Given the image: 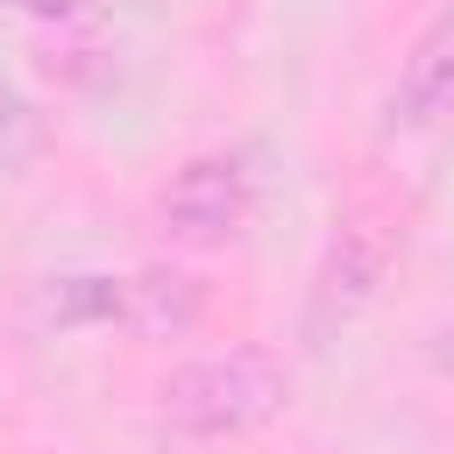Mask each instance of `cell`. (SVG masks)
Masks as SVG:
<instances>
[{"mask_svg": "<svg viewBox=\"0 0 454 454\" xmlns=\"http://www.w3.org/2000/svg\"><path fill=\"white\" fill-rule=\"evenodd\" d=\"M291 404V362L262 340H234L177 362L156 383V419L184 440H248Z\"/></svg>", "mask_w": 454, "mask_h": 454, "instance_id": "1", "label": "cell"}, {"mask_svg": "<svg viewBox=\"0 0 454 454\" xmlns=\"http://www.w3.org/2000/svg\"><path fill=\"white\" fill-rule=\"evenodd\" d=\"M383 270H390V227L369 220V213H348V220L333 227V241L319 248L312 284H305V312H298L305 348H333V340L369 312Z\"/></svg>", "mask_w": 454, "mask_h": 454, "instance_id": "2", "label": "cell"}, {"mask_svg": "<svg viewBox=\"0 0 454 454\" xmlns=\"http://www.w3.org/2000/svg\"><path fill=\"white\" fill-rule=\"evenodd\" d=\"M255 213V163L248 149H199L170 170L163 199H156V220L170 241L184 248H220L248 227Z\"/></svg>", "mask_w": 454, "mask_h": 454, "instance_id": "3", "label": "cell"}, {"mask_svg": "<svg viewBox=\"0 0 454 454\" xmlns=\"http://www.w3.org/2000/svg\"><path fill=\"white\" fill-rule=\"evenodd\" d=\"M447 114H454V7H440L411 35V50H404V64H397V78L383 92V128L419 135V128H433Z\"/></svg>", "mask_w": 454, "mask_h": 454, "instance_id": "4", "label": "cell"}, {"mask_svg": "<svg viewBox=\"0 0 454 454\" xmlns=\"http://www.w3.org/2000/svg\"><path fill=\"white\" fill-rule=\"evenodd\" d=\"M206 312V284L184 277V270H135L121 277V326L142 333V340H177L192 333Z\"/></svg>", "mask_w": 454, "mask_h": 454, "instance_id": "5", "label": "cell"}, {"mask_svg": "<svg viewBox=\"0 0 454 454\" xmlns=\"http://www.w3.org/2000/svg\"><path fill=\"white\" fill-rule=\"evenodd\" d=\"M50 319L57 326H121V277H57L50 284Z\"/></svg>", "mask_w": 454, "mask_h": 454, "instance_id": "6", "label": "cell"}, {"mask_svg": "<svg viewBox=\"0 0 454 454\" xmlns=\"http://www.w3.org/2000/svg\"><path fill=\"white\" fill-rule=\"evenodd\" d=\"M426 362H433L440 376H454V305H447V319L433 326V340H426Z\"/></svg>", "mask_w": 454, "mask_h": 454, "instance_id": "7", "label": "cell"}, {"mask_svg": "<svg viewBox=\"0 0 454 454\" xmlns=\"http://www.w3.org/2000/svg\"><path fill=\"white\" fill-rule=\"evenodd\" d=\"M7 7H21V14H35V21H64V14H78L85 0H7Z\"/></svg>", "mask_w": 454, "mask_h": 454, "instance_id": "8", "label": "cell"}]
</instances>
